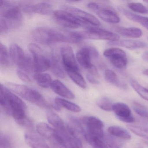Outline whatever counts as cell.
I'll return each instance as SVG.
<instances>
[{
	"mask_svg": "<svg viewBox=\"0 0 148 148\" xmlns=\"http://www.w3.org/2000/svg\"><path fill=\"white\" fill-rule=\"evenodd\" d=\"M32 36L34 40L43 45H51L60 42L77 44L82 41L78 32L47 27L35 28L32 32Z\"/></svg>",
	"mask_w": 148,
	"mask_h": 148,
	"instance_id": "2",
	"label": "cell"
},
{
	"mask_svg": "<svg viewBox=\"0 0 148 148\" xmlns=\"http://www.w3.org/2000/svg\"><path fill=\"white\" fill-rule=\"evenodd\" d=\"M128 7L133 12L140 14L148 13V9L146 7L140 3L131 2L128 3Z\"/></svg>",
	"mask_w": 148,
	"mask_h": 148,
	"instance_id": "37",
	"label": "cell"
},
{
	"mask_svg": "<svg viewBox=\"0 0 148 148\" xmlns=\"http://www.w3.org/2000/svg\"><path fill=\"white\" fill-rule=\"evenodd\" d=\"M120 11L127 18L140 24L148 30V18L134 14L125 9H120Z\"/></svg>",
	"mask_w": 148,
	"mask_h": 148,
	"instance_id": "26",
	"label": "cell"
},
{
	"mask_svg": "<svg viewBox=\"0 0 148 148\" xmlns=\"http://www.w3.org/2000/svg\"><path fill=\"white\" fill-rule=\"evenodd\" d=\"M63 8L64 10L69 12L79 19L89 25L91 24L95 26H99L101 25L100 21L96 17L89 13L68 5H64Z\"/></svg>",
	"mask_w": 148,
	"mask_h": 148,
	"instance_id": "14",
	"label": "cell"
},
{
	"mask_svg": "<svg viewBox=\"0 0 148 148\" xmlns=\"http://www.w3.org/2000/svg\"><path fill=\"white\" fill-rule=\"evenodd\" d=\"M87 7H88V8L92 12L96 13H97V12L99 11L100 8V6L99 4L94 3V2L89 3L87 5Z\"/></svg>",
	"mask_w": 148,
	"mask_h": 148,
	"instance_id": "40",
	"label": "cell"
},
{
	"mask_svg": "<svg viewBox=\"0 0 148 148\" xmlns=\"http://www.w3.org/2000/svg\"><path fill=\"white\" fill-rule=\"evenodd\" d=\"M143 58L145 61L148 62V52H146L143 55Z\"/></svg>",
	"mask_w": 148,
	"mask_h": 148,
	"instance_id": "42",
	"label": "cell"
},
{
	"mask_svg": "<svg viewBox=\"0 0 148 148\" xmlns=\"http://www.w3.org/2000/svg\"><path fill=\"white\" fill-rule=\"evenodd\" d=\"M97 14L101 19L106 22L112 24H118L120 22L119 16L111 9L102 8L100 7Z\"/></svg>",
	"mask_w": 148,
	"mask_h": 148,
	"instance_id": "18",
	"label": "cell"
},
{
	"mask_svg": "<svg viewBox=\"0 0 148 148\" xmlns=\"http://www.w3.org/2000/svg\"><path fill=\"white\" fill-rule=\"evenodd\" d=\"M0 148H12V143L10 138L5 134L1 135Z\"/></svg>",
	"mask_w": 148,
	"mask_h": 148,
	"instance_id": "38",
	"label": "cell"
},
{
	"mask_svg": "<svg viewBox=\"0 0 148 148\" xmlns=\"http://www.w3.org/2000/svg\"><path fill=\"white\" fill-rule=\"evenodd\" d=\"M103 55L110 59L111 63L116 68L123 69L127 65L128 60L126 53L120 48H108L104 51Z\"/></svg>",
	"mask_w": 148,
	"mask_h": 148,
	"instance_id": "12",
	"label": "cell"
},
{
	"mask_svg": "<svg viewBox=\"0 0 148 148\" xmlns=\"http://www.w3.org/2000/svg\"><path fill=\"white\" fill-rule=\"evenodd\" d=\"M55 104L60 109L64 108L71 111L78 112L81 111V108L77 105L72 103L68 100L60 98H56L55 99Z\"/></svg>",
	"mask_w": 148,
	"mask_h": 148,
	"instance_id": "27",
	"label": "cell"
},
{
	"mask_svg": "<svg viewBox=\"0 0 148 148\" xmlns=\"http://www.w3.org/2000/svg\"><path fill=\"white\" fill-rule=\"evenodd\" d=\"M109 44L112 45L119 46L130 49L145 48L147 46V44L145 42L140 40H123L116 42H110Z\"/></svg>",
	"mask_w": 148,
	"mask_h": 148,
	"instance_id": "20",
	"label": "cell"
},
{
	"mask_svg": "<svg viewBox=\"0 0 148 148\" xmlns=\"http://www.w3.org/2000/svg\"><path fill=\"white\" fill-rule=\"evenodd\" d=\"M6 87L27 101L44 108H50L51 105L38 91L24 85L8 83Z\"/></svg>",
	"mask_w": 148,
	"mask_h": 148,
	"instance_id": "4",
	"label": "cell"
},
{
	"mask_svg": "<svg viewBox=\"0 0 148 148\" xmlns=\"http://www.w3.org/2000/svg\"><path fill=\"white\" fill-rule=\"evenodd\" d=\"M82 123L84 128L83 135L87 133L103 138L104 125L99 119L92 116L84 117L82 119Z\"/></svg>",
	"mask_w": 148,
	"mask_h": 148,
	"instance_id": "11",
	"label": "cell"
},
{
	"mask_svg": "<svg viewBox=\"0 0 148 148\" xmlns=\"http://www.w3.org/2000/svg\"></svg>",
	"mask_w": 148,
	"mask_h": 148,
	"instance_id": "44",
	"label": "cell"
},
{
	"mask_svg": "<svg viewBox=\"0 0 148 148\" xmlns=\"http://www.w3.org/2000/svg\"><path fill=\"white\" fill-rule=\"evenodd\" d=\"M98 106L103 110L110 111L112 110V104L111 101L107 97L99 99L97 102Z\"/></svg>",
	"mask_w": 148,
	"mask_h": 148,
	"instance_id": "36",
	"label": "cell"
},
{
	"mask_svg": "<svg viewBox=\"0 0 148 148\" xmlns=\"http://www.w3.org/2000/svg\"><path fill=\"white\" fill-rule=\"evenodd\" d=\"M98 56V52L95 48L92 47L86 46L78 51L77 59L80 65L89 72L95 66L92 64L91 59L96 58Z\"/></svg>",
	"mask_w": 148,
	"mask_h": 148,
	"instance_id": "10",
	"label": "cell"
},
{
	"mask_svg": "<svg viewBox=\"0 0 148 148\" xmlns=\"http://www.w3.org/2000/svg\"><path fill=\"white\" fill-rule=\"evenodd\" d=\"M63 67L66 72L79 71L73 50L71 47L64 46L60 48Z\"/></svg>",
	"mask_w": 148,
	"mask_h": 148,
	"instance_id": "13",
	"label": "cell"
},
{
	"mask_svg": "<svg viewBox=\"0 0 148 148\" xmlns=\"http://www.w3.org/2000/svg\"><path fill=\"white\" fill-rule=\"evenodd\" d=\"M108 132L109 134L120 139L130 140L131 138L130 132L120 126L117 125L110 126L108 128Z\"/></svg>",
	"mask_w": 148,
	"mask_h": 148,
	"instance_id": "24",
	"label": "cell"
},
{
	"mask_svg": "<svg viewBox=\"0 0 148 148\" xmlns=\"http://www.w3.org/2000/svg\"><path fill=\"white\" fill-rule=\"evenodd\" d=\"M105 78L108 83L113 84L119 87L125 88V84L119 81L117 76L115 72L111 70H106L105 71Z\"/></svg>",
	"mask_w": 148,
	"mask_h": 148,
	"instance_id": "32",
	"label": "cell"
},
{
	"mask_svg": "<svg viewBox=\"0 0 148 148\" xmlns=\"http://www.w3.org/2000/svg\"><path fill=\"white\" fill-rule=\"evenodd\" d=\"M0 64L3 68H7L10 65V54L6 47L2 43L0 44Z\"/></svg>",
	"mask_w": 148,
	"mask_h": 148,
	"instance_id": "31",
	"label": "cell"
},
{
	"mask_svg": "<svg viewBox=\"0 0 148 148\" xmlns=\"http://www.w3.org/2000/svg\"><path fill=\"white\" fill-rule=\"evenodd\" d=\"M103 139L107 148H121L123 145V142L121 139L109 133L105 134Z\"/></svg>",
	"mask_w": 148,
	"mask_h": 148,
	"instance_id": "28",
	"label": "cell"
},
{
	"mask_svg": "<svg viewBox=\"0 0 148 148\" xmlns=\"http://www.w3.org/2000/svg\"><path fill=\"white\" fill-rule=\"evenodd\" d=\"M28 48L32 56L34 71L38 73L45 71L50 69V59L46 56L38 46L32 43L28 46Z\"/></svg>",
	"mask_w": 148,
	"mask_h": 148,
	"instance_id": "8",
	"label": "cell"
},
{
	"mask_svg": "<svg viewBox=\"0 0 148 148\" xmlns=\"http://www.w3.org/2000/svg\"><path fill=\"white\" fill-rule=\"evenodd\" d=\"M0 11L1 34L20 26L22 23V15L19 7L10 1H2Z\"/></svg>",
	"mask_w": 148,
	"mask_h": 148,
	"instance_id": "3",
	"label": "cell"
},
{
	"mask_svg": "<svg viewBox=\"0 0 148 148\" xmlns=\"http://www.w3.org/2000/svg\"><path fill=\"white\" fill-rule=\"evenodd\" d=\"M34 78L38 84L44 88L51 87L53 81L51 77L49 74L42 73H38L34 75Z\"/></svg>",
	"mask_w": 148,
	"mask_h": 148,
	"instance_id": "25",
	"label": "cell"
},
{
	"mask_svg": "<svg viewBox=\"0 0 148 148\" xmlns=\"http://www.w3.org/2000/svg\"><path fill=\"white\" fill-rule=\"evenodd\" d=\"M0 104L4 112L12 116L17 123L25 128H32L33 123L27 116L25 103L2 84L0 86Z\"/></svg>",
	"mask_w": 148,
	"mask_h": 148,
	"instance_id": "1",
	"label": "cell"
},
{
	"mask_svg": "<svg viewBox=\"0 0 148 148\" xmlns=\"http://www.w3.org/2000/svg\"><path fill=\"white\" fill-rule=\"evenodd\" d=\"M36 130L38 133L45 138L48 139H54L56 130L51 127L46 123H40L37 124Z\"/></svg>",
	"mask_w": 148,
	"mask_h": 148,
	"instance_id": "22",
	"label": "cell"
},
{
	"mask_svg": "<svg viewBox=\"0 0 148 148\" xmlns=\"http://www.w3.org/2000/svg\"><path fill=\"white\" fill-rule=\"evenodd\" d=\"M27 144L31 148H50L42 138L34 133H27L25 135Z\"/></svg>",
	"mask_w": 148,
	"mask_h": 148,
	"instance_id": "19",
	"label": "cell"
},
{
	"mask_svg": "<svg viewBox=\"0 0 148 148\" xmlns=\"http://www.w3.org/2000/svg\"><path fill=\"white\" fill-rule=\"evenodd\" d=\"M82 32L85 39L106 40L111 42H116L119 41L120 38L119 35L116 34L90 26L86 27L85 31Z\"/></svg>",
	"mask_w": 148,
	"mask_h": 148,
	"instance_id": "9",
	"label": "cell"
},
{
	"mask_svg": "<svg viewBox=\"0 0 148 148\" xmlns=\"http://www.w3.org/2000/svg\"><path fill=\"white\" fill-rule=\"evenodd\" d=\"M132 108L140 116L148 118V109L146 106L138 102H134L132 104Z\"/></svg>",
	"mask_w": 148,
	"mask_h": 148,
	"instance_id": "35",
	"label": "cell"
},
{
	"mask_svg": "<svg viewBox=\"0 0 148 148\" xmlns=\"http://www.w3.org/2000/svg\"><path fill=\"white\" fill-rule=\"evenodd\" d=\"M17 73L19 78L24 82L29 83L32 81V79L29 73L18 70H17Z\"/></svg>",
	"mask_w": 148,
	"mask_h": 148,
	"instance_id": "39",
	"label": "cell"
},
{
	"mask_svg": "<svg viewBox=\"0 0 148 148\" xmlns=\"http://www.w3.org/2000/svg\"><path fill=\"white\" fill-rule=\"evenodd\" d=\"M50 69L56 76L61 79L65 77L64 71L58 57L54 54H52L50 59Z\"/></svg>",
	"mask_w": 148,
	"mask_h": 148,
	"instance_id": "23",
	"label": "cell"
},
{
	"mask_svg": "<svg viewBox=\"0 0 148 148\" xmlns=\"http://www.w3.org/2000/svg\"><path fill=\"white\" fill-rule=\"evenodd\" d=\"M130 84L135 91L141 97L148 101V89L142 86L138 82L135 80H132Z\"/></svg>",
	"mask_w": 148,
	"mask_h": 148,
	"instance_id": "33",
	"label": "cell"
},
{
	"mask_svg": "<svg viewBox=\"0 0 148 148\" xmlns=\"http://www.w3.org/2000/svg\"><path fill=\"white\" fill-rule=\"evenodd\" d=\"M53 15L54 20L58 24L66 28L75 29L81 27L86 28L90 26L88 23L65 10H56L53 12Z\"/></svg>",
	"mask_w": 148,
	"mask_h": 148,
	"instance_id": "7",
	"label": "cell"
},
{
	"mask_svg": "<svg viewBox=\"0 0 148 148\" xmlns=\"http://www.w3.org/2000/svg\"><path fill=\"white\" fill-rule=\"evenodd\" d=\"M9 52L11 60L18 67L17 70L29 74L34 70L33 61L19 46L16 44L11 45Z\"/></svg>",
	"mask_w": 148,
	"mask_h": 148,
	"instance_id": "6",
	"label": "cell"
},
{
	"mask_svg": "<svg viewBox=\"0 0 148 148\" xmlns=\"http://www.w3.org/2000/svg\"><path fill=\"white\" fill-rule=\"evenodd\" d=\"M143 74L144 75H146V76H148V69H146V70H145L143 72Z\"/></svg>",
	"mask_w": 148,
	"mask_h": 148,
	"instance_id": "43",
	"label": "cell"
},
{
	"mask_svg": "<svg viewBox=\"0 0 148 148\" xmlns=\"http://www.w3.org/2000/svg\"><path fill=\"white\" fill-rule=\"evenodd\" d=\"M127 128L136 135L148 139V128L138 125H129Z\"/></svg>",
	"mask_w": 148,
	"mask_h": 148,
	"instance_id": "34",
	"label": "cell"
},
{
	"mask_svg": "<svg viewBox=\"0 0 148 148\" xmlns=\"http://www.w3.org/2000/svg\"><path fill=\"white\" fill-rule=\"evenodd\" d=\"M22 10L28 13H35L42 15L50 14L52 11V6L47 3H37L36 4L24 3L21 4Z\"/></svg>",
	"mask_w": 148,
	"mask_h": 148,
	"instance_id": "15",
	"label": "cell"
},
{
	"mask_svg": "<svg viewBox=\"0 0 148 148\" xmlns=\"http://www.w3.org/2000/svg\"><path fill=\"white\" fill-rule=\"evenodd\" d=\"M86 78H87V79H88V81H89L90 83H92V84H99V81L97 79H96V77L91 75V74H89V73H88V74L86 75Z\"/></svg>",
	"mask_w": 148,
	"mask_h": 148,
	"instance_id": "41",
	"label": "cell"
},
{
	"mask_svg": "<svg viewBox=\"0 0 148 148\" xmlns=\"http://www.w3.org/2000/svg\"><path fill=\"white\" fill-rule=\"evenodd\" d=\"M115 31L119 34L127 38H137L141 37L143 34L142 30L136 27H116Z\"/></svg>",
	"mask_w": 148,
	"mask_h": 148,
	"instance_id": "21",
	"label": "cell"
},
{
	"mask_svg": "<svg viewBox=\"0 0 148 148\" xmlns=\"http://www.w3.org/2000/svg\"><path fill=\"white\" fill-rule=\"evenodd\" d=\"M54 141L63 148H83L76 132L70 127L56 130Z\"/></svg>",
	"mask_w": 148,
	"mask_h": 148,
	"instance_id": "5",
	"label": "cell"
},
{
	"mask_svg": "<svg viewBox=\"0 0 148 148\" xmlns=\"http://www.w3.org/2000/svg\"><path fill=\"white\" fill-rule=\"evenodd\" d=\"M69 77L77 85L83 89H85L87 87L86 82L83 76L79 73V71H71L66 72Z\"/></svg>",
	"mask_w": 148,
	"mask_h": 148,
	"instance_id": "30",
	"label": "cell"
},
{
	"mask_svg": "<svg viewBox=\"0 0 148 148\" xmlns=\"http://www.w3.org/2000/svg\"><path fill=\"white\" fill-rule=\"evenodd\" d=\"M51 88L54 92L61 97L69 99L75 98L73 92L60 80L57 79L53 81Z\"/></svg>",
	"mask_w": 148,
	"mask_h": 148,
	"instance_id": "17",
	"label": "cell"
},
{
	"mask_svg": "<svg viewBox=\"0 0 148 148\" xmlns=\"http://www.w3.org/2000/svg\"><path fill=\"white\" fill-rule=\"evenodd\" d=\"M112 110L121 121L130 123L134 122L135 119L132 114L131 110L125 103H117L114 104L112 106Z\"/></svg>",
	"mask_w": 148,
	"mask_h": 148,
	"instance_id": "16",
	"label": "cell"
},
{
	"mask_svg": "<svg viewBox=\"0 0 148 148\" xmlns=\"http://www.w3.org/2000/svg\"><path fill=\"white\" fill-rule=\"evenodd\" d=\"M48 122L55 128L56 130H60L66 127L61 118L53 112L49 111L47 113Z\"/></svg>",
	"mask_w": 148,
	"mask_h": 148,
	"instance_id": "29",
	"label": "cell"
}]
</instances>
